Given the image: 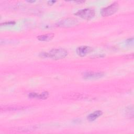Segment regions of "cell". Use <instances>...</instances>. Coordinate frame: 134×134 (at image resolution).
I'll return each instance as SVG.
<instances>
[{
  "instance_id": "obj_9",
  "label": "cell",
  "mask_w": 134,
  "mask_h": 134,
  "mask_svg": "<svg viewBox=\"0 0 134 134\" xmlns=\"http://www.w3.org/2000/svg\"><path fill=\"white\" fill-rule=\"evenodd\" d=\"M54 37L53 33H49L45 35H40L37 37V39L41 41H49L51 40Z\"/></svg>"
},
{
  "instance_id": "obj_6",
  "label": "cell",
  "mask_w": 134,
  "mask_h": 134,
  "mask_svg": "<svg viewBox=\"0 0 134 134\" xmlns=\"http://www.w3.org/2000/svg\"><path fill=\"white\" fill-rule=\"evenodd\" d=\"M76 22L77 21L75 19L68 18L62 21H60L58 23V25L61 27H71V26H74V25H76Z\"/></svg>"
},
{
  "instance_id": "obj_2",
  "label": "cell",
  "mask_w": 134,
  "mask_h": 134,
  "mask_svg": "<svg viewBox=\"0 0 134 134\" xmlns=\"http://www.w3.org/2000/svg\"><path fill=\"white\" fill-rule=\"evenodd\" d=\"M75 15L83 19L89 20L94 17L95 15V11L93 9L86 8L77 11Z\"/></svg>"
},
{
  "instance_id": "obj_11",
  "label": "cell",
  "mask_w": 134,
  "mask_h": 134,
  "mask_svg": "<svg viewBox=\"0 0 134 134\" xmlns=\"http://www.w3.org/2000/svg\"><path fill=\"white\" fill-rule=\"evenodd\" d=\"M15 24V22L14 21H7L5 23H2L1 25V26H12V25H14Z\"/></svg>"
},
{
  "instance_id": "obj_1",
  "label": "cell",
  "mask_w": 134,
  "mask_h": 134,
  "mask_svg": "<svg viewBox=\"0 0 134 134\" xmlns=\"http://www.w3.org/2000/svg\"><path fill=\"white\" fill-rule=\"evenodd\" d=\"M68 51L62 48H55L50 50L49 52H43L40 55L41 57L51 58L54 60H59L64 58L67 56Z\"/></svg>"
},
{
  "instance_id": "obj_14",
  "label": "cell",
  "mask_w": 134,
  "mask_h": 134,
  "mask_svg": "<svg viewBox=\"0 0 134 134\" xmlns=\"http://www.w3.org/2000/svg\"><path fill=\"white\" fill-rule=\"evenodd\" d=\"M35 1H28V2H34Z\"/></svg>"
},
{
  "instance_id": "obj_12",
  "label": "cell",
  "mask_w": 134,
  "mask_h": 134,
  "mask_svg": "<svg viewBox=\"0 0 134 134\" xmlns=\"http://www.w3.org/2000/svg\"><path fill=\"white\" fill-rule=\"evenodd\" d=\"M126 43L128 46H132L133 44V38H129L126 40Z\"/></svg>"
},
{
  "instance_id": "obj_3",
  "label": "cell",
  "mask_w": 134,
  "mask_h": 134,
  "mask_svg": "<svg viewBox=\"0 0 134 134\" xmlns=\"http://www.w3.org/2000/svg\"><path fill=\"white\" fill-rule=\"evenodd\" d=\"M118 9V4L117 3H114L102 9L100 11L101 15L104 17L110 16L115 13Z\"/></svg>"
},
{
  "instance_id": "obj_13",
  "label": "cell",
  "mask_w": 134,
  "mask_h": 134,
  "mask_svg": "<svg viewBox=\"0 0 134 134\" xmlns=\"http://www.w3.org/2000/svg\"><path fill=\"white\" fill-rule=\"evenodd\" d=\"M55 2H56V1H48V3L49 5H53Z\"/></svg>"
},
{
  "instance_id": "obj_10",
  "label": "cell",
  "mask_w": 134,
  "mask_h": 134,
  "mask_svg": "<svg viewBox=\"0 0 134 134\" xmlns=\"http://www.w3.org/2000/svg\"><path fill=\"white\" fill-rule=\"evenodd\" d=\"M125 114L129 118H133V109L132 106H129L125 110Z\"/></svg>"
},
{
  "instance_id": "obj_8",
  "label": "cell",
  "mask_w": 134,
  "mask_h": 134,
  "mask_svg": "<svg viewBox=\"0 0 134 134\" xmlns=\"http://www.w3.org/2000/svg\"><path fill=\"white\" fill-rule=\"evenodd\" d=\"M103 114V112L100 110H97L90 114L87 116V120L90 121H93Z\"/></svg>"
},
{
  "instance_id": "obj_4",
  "label": "cell",
  "mask_w": 134,
  "mask_h": 134,
  "mask_svg": "<svg viewBox=\"0 0 134 134\" xmlns=\"http://www.w3.org/2000/svg\"><path fill=\"white\" fill-rule=\"evenodd\" d=\"M92 51V48L87 46H82L76 49V53L80 57H84Z\"/></svg>"
},
{
  "instance_id": "obj_7",
  "label": "cell",
  "mask_w": 134,
  "mask_h": 134,
  "mask_svg": "<svg viewBox=\"0 0 134 134\" xmlns=\"http://www.w3.org/2000/svg\"><path fill=\"white\" fill-rule=\"evenodd\" d=\"M49 96V93L47 92H43L40 94H38L36 93H30L28 94V96L30 98H38L41 99H46Z\"/></svg>"
},
{
  "instance_id": "obj_5",
  "label": "cell",
  "mask_w": 134,
  "mask_h": 134,
  "mask_svg": "<svg viewBox=\"0 0 134 134\" xmlns=\"http://www.w3.org/2000/svg\"><path fill=\"white\" fill-rule=\"evenodd\" d=\"M104 74L102 72H85L83 75V77L85 79H95L102 77Z\"/></svg>"
}]
</instances>
